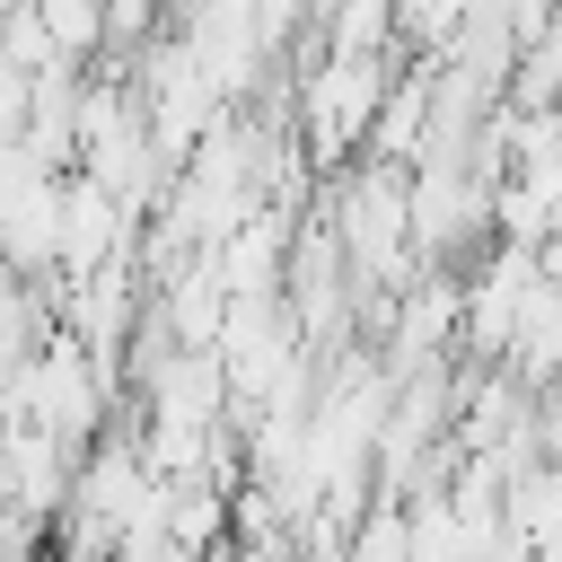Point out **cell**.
<instances>
[{
    "instance_id": "1",
    "label": "cell",
    "mask_w": 562,
    "mask_h": 562,
    "mask_svg": "<svg viewBox=\"0 0 562 562\" xmlns=\"http://www.w3.org/2000/svg\"><path fill=\"white\" fill-rule=\"evenodd\" d=\"M35 9V26L53 35V53L70 61V70H88L97 53H105V9L97 0H26Z\"/></svg>"
},
{
    "instance_id": "2",
    "label": "cell",
    "mask_w": 562,
    "mask_h": 562,
    "mask_svg": "<svg viewBox=\"0 0 562 562\" xmlns=\"http://www.w3.org/2000/svg\"><path fill=\"white\" fill-rule=\"evenodd\" d=\"M167 9H176V18H184V9H202V0H167Z\"/></svg>"
}]
</instances>
